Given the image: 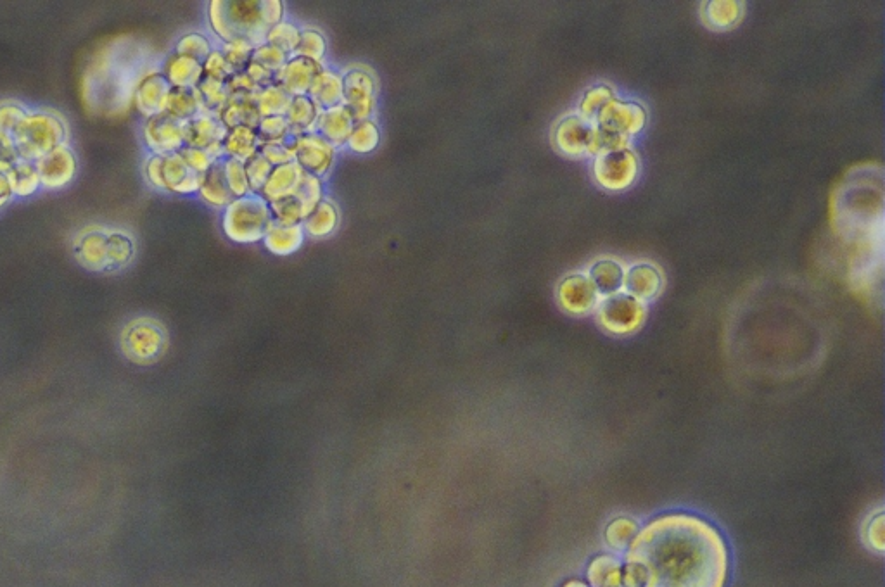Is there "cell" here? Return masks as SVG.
Masks as SVG:
<instances>
[{
	"label": "cell",
	"mask_w": 885,
	"mask_h": 587,
	"mask_svg": "<svg viewBox=\"0 0 885 587\" xmlns=\"http://www.w3.org/2000/svg\"><path fill=\"white\" fill-rule=\"evenodd\" d=\"M728 574L725 537L692 513L650 520L624 551L623 587H726Z\"/></svg>",
	"instance_id": "1"
},
{
	"label": "cell",
	"mask_w": 885,
	"mask_h": 587,
	"mask_svg": "<svg viewBox=\"0 0 885 587\" xmlns=\"http://www.w3.org/2000/svg\"><path fill=\"white\" fill-rule=\"evenodd\" d=\"M20 159L37 163L56 147L70 142V125L54 109H30L13 132Z\"/></svg>",
	"instance_id": "2"
},
{
	"label": "cell",
	"mask_w": 885,
	"mask_h": 587,
	"mask_svg": "<svg viewBox=\"0 0 885 587\" xmlns=\"http://www.w3.org/2000/svg\"><path fill=\"white\" fill-rule=\"evenodd\" d=\"M170 337L165 323L154 316H134L118 334L120 351L130 363L147 367L160 361L168 351Z\"/></svg>",
	"instance_id": "3"
},
{
	"label": "cell",
	"mask_w": 885,
	"mask_h": 587,
	"mask_svg": "<svg viewBox=\"0 0 885 587\" xmlns=\"http://www.w3.org/2000/svg\"><path fill=\"white\" fill-rule=\"evenodd\" d=\"M274 223L272 209L260 194H249L230 202L222 211L223 235L234 244L262 242L268 228Z\"/></svg>",
	"instance_id": "4"
},
{
	"label": "cell",
	"mask_w": 885,
	"mask_h": 587,
	"mask_svg": "<svg viewBox=\"0 0 885 587\" xmlns=\"http://www.w3.org/2000/svg\"><path fill=\"white\" fill-rule=\"evenodd\" d=\"M142 175L151 189L175 196H194L201 184V175L187 168L179 152L168 156L149 154L142 165Z\"/></svg>",
	"instance_id": "5"
},
{
	"label": "cell",
	"mask_w": 885,
	"mask_h": 587,
	"mask_svg": "<svg viewBox=\"0 0 885 587\" xmlns=\"http://www.w3.org/2000/svg\"><path fill=\"white\" fill-rule=\"evenodd\" d=\"M595 311L600 327L612 335L635 334L647 318L645 304L624 292L602 297Z\"/></svg>",
	"instance_id": "6"
},
{
	"label": "cell",
	"mask_w": 885,
	"mask_h": 587,
	"mask_svg": "<svg viewBox=\"0 0 885 587\" xmlns=\"http://www.w3.org/2000/svg\"><path fill=\"white\" fill-rule=\"evenodd\" d=\"M379 85L377 78L365 66H353L343 73V106L353 120H372L377 109Z\"/></svg>",
	"instance_id": "7"
},
{
	"label": "cell",
	"mask_w": 885,
	"mask_h": 587,
	"mask_svg": "<svg viewBox=\"0 0 885 587\" xmlns=\"http://www.w3.org/2000/svg\"><path fill=\"white\" fill-rule=\"evenodd\" d=\"M640 163L637 154L631 149L611 152L595 159L593 177L595 182L605 190L619 192L626 190L637 180Z\"/></svg>",
	"instance_id": "8"
},
{
	"label": "cell",
	"mask_w": 885,
	"mask_h": 587,
	"mask_svg": "<svg viewBox=\"0 0 885 587\" xmlns=\"http://www.w3.org/2000/svg\"><path fill=\"white\" fill-rule=\"evenodd\" d=\"M108 230L104 225H87L71 239V253L83 270L108 273Z\"/></svg>",
	"instance_id": "9"
},
{
	"label": "cell",
	"mask_w": 885,
	"mask_h": 587,
	"mask_svg": "<svg viewBox=\"0 0 885 587\" xmlns=\"http://www.w3.org/2000/svg\"><path fill=\"white\" fill-rule=\"evenodd\" d=\"M293 149L294 161L301 166V170L322 180L329 177L338 158V149L317 132L293 139Z\"/></svg>",
	"instance_id": "10"
},
{
	"label": "cell",
	"mask_w": 885,
	"mask_h": 587,
	"mask_svg": "<svg viewBox=\"0 0 885 587\" xmlns=\"http://www.w3.org/2000/svg\"><path fill=\"white\" fill-rule=\"evenodd\" d=\"M35 166L39 170L42 190H49V192H58V190L70 187L75 182L78 170H80L77 152L70 146V142L56 147L49 154H45L44 158H40L35 163Z\"/></svg>",
	"instance_id": "11"
},
{
	"label": "cell",
	"mask_w": 885,
	"mask_h": 587,
	"mask_svg": "<svg viewBox=\"0 0 885 587\" xmlns=\"http://www.w3.org/2000/svg\"><path fill=\"white\" fill-rule=\"evenodd\" d=\"M141 139L149 154H175L185 146L184 123L173 120L166 113L156 114L142 123Z\"/></svg>",
	"instance_id": "12"
},
{
	"label": "cell",
	"mask_w": 885,
	"mask_h": 587,
	"mask_svg": "<svg viewBox=\"0 0 885 587\" xmlns=\"http://www.w3.org/2000/svg\"><path fill=\"white\" fill-rule=\"evenodd\" d=\"M593 123L623 137H630L644 130L647 125V111L640 102L619 101L614 97L600 109Z\"/></svg>",
	"instance_id": "13"
},
{
	"label": "cell",
	"mask_w": 885,
	"mask_h": 587,
	"mask_svg": "<svg viewBox=\"0 0 885 587\" xmlns=\"http://www.w3.org/2000/svg\"><path fill=\"white\" fill-rule=\"evenodd\" d=\"M599 291L588 275L574 273L564 278L557 287V301L569 315H588L597 310L600 303Z\"/></svg>",
	"instance_id": "14"
},
{
	"label": "cell",
	"mask_w": 885,
	"mask_h": 587,
	"mask_svg": "<svg viewBox=\"0 0 885 587\" xmlns=\"http://www.w3.org/2000/svg\"><path fill=\"white\" fill-rule=\"evenodd\" d=\"M227 18L234 37L253 45L265 42L268 28L260 18V0H227Z\"/></svg>",
	"instance_id": "15"
},
{
	"label": "cell",
	"mask_w": 885,
	"mask_h": 587,
	"mask_svg": "<svg viewBox=\"0 0 885 587\" xmlns=\"http://www.w3.org/2000/svg\"><path fill=\"white\" fill-rule=\"evenodd\" d=\"M227 128L215 114L203 113L194 120L184 123V142L187 147H198L210 151L215 158L223 159V140Z\"/></svg>",
	"instance_id": "16"
},
{
	"label": "cell",
	"mask_w": 885,
	"mask_h": 587,
	"mask_svg": "<svg viewBox=\"0 0 885 587\" xmlns=\"http://www.w3.org/2000/svg\"><path fill=\"white\" fill-rule=\"evenodd\" d=\"M593 123L585 120L580 114L564 116L552 133L555 149L571 158H580L588 151L592 137Z\"/></svg>",
	"instance_id": "17"
},
{
	"label": "cell",
	"mask_w": 885,
	"mask_h": 587,
	"mask_svg": "<svg viewBox=\"0 0 885 587\" xmlns=\"http://www.w3.org/2000/svg\"><path fill=\"white\" fill-rule=\"evenodd\" d=\"M170 90L172 87H170V83L166 82L161 68L160 70H151L137 83L132 104L144 120L153 118L156 114L165 113Z\"/></svg>",
	"instance_id": "18"
},
{
	"label": "cell",
	"mask_w": 885,
	"mask_h": 587,
	"mask_svg": "<svg viewBox=\"0 0 885 587\" xmlns=\"http://www.w3.org/2000/svg\"><path fill=\"white\" fill-rule=\"evenodd\" d=\"M664 289V275L656 265L640 263L624 272L623 292L640 303L654 301Z\"/></svg>",
	"instance_id": "19"
},
{
	"label": "cell",
	"mask_w": 885,
	"mask_h": 587,
	"mask_svg": "<svg viewBox=\"0 0 885 587\" xmlns=\"http://www.w3.org/2000/svg\"><path fill=\"white\" fill-rule=\"evenodd\" d=\"M322 64L308 61L305 57L291 56L275 75V83L286 90L291 97L308 95L313 78L319 73Z\"/></svg>",
	"instance_id": "20"
},
{
	"label": "cell",
	"mask_w": 885,
	"mask_h": 587,
	"mask_svg": "<svg viewBox=\"0 0 885 587\" xmlns=\"http://www.w3.org/2000/svg\"><path fill=\"white\" fill-rule=\"evenodd\" d=\"M305 230L306 239L325 240L332 237L341 225V211L334 199L325 196L322 201L313 208L312 213L306 216L301 223Z\"/></svg>",
	"instance_id": "21"
},
{
	"label": "cell",
	"mask_w": 885,
	"mask_h": 587,
	"mask_svg": "<svg viewBox=\"0 0 885 587\" xmlns=\"http://www.w3.org/2000/svg\"><path fill=\"white\" fill-rule=\"evenodd\" d=\"M353 125L355 120L350 111L344 108L343 104H339L334 108L320 111L315 132L322 135L327 142H331L336 149H343L346 147Z\"/></svg>",
	"instance_id": "22"
},
{
	"label": "cell",
	"mask_w": 885,
	"mask_h": 587,
	"mask_svg": "<svg viewBox=\"0 0 885 587\" xmlns=\"http://www.w3.org/2000/svg\"><path fill=\"white\" fill-rule=\"evenodd\" d=\"M303 177H305V171L301 170V166L296 161L289 163V165L275 166L268 177L267 184L263 185L260 196L268 204L293 197L300 187Z\"/></svg>",
	"instance_id": "23"
},
{
	"label": "cell",
	"mask_w": 885,
	"mask_h": 587,
	"mask_svg": "<svg viewBox=\"0 0 885 587\" xmlns=\"http://www.w3.org/2000/svg\"><path fill=\"white\" fill-rule=\"evenodd\" d=\"M308 97L319 106L320 111L343 104V73L324 64L313 78Z\"/></svg>",
	"instance_id": "24"
},
{
	"label": "cell",
	"mask_w": 885,
	"mask_h": 587,
	"mask_svg": "<svg viewBox=\"0 0 885 587\" xmlns=\"http://www.w3.org/2000/svg\"><path fill=\"white\" fill-rule=\"evenodd\" d=\"M161 73L172 89H198L203 80V66L194 59L170 54L161 66Z\"/></svg>",
	"instance_id": "25"
},
{
	"label": "cell",
	"mask_w": 885,
	"mask_h": 587,
	"mask_svg": "<svg viewBox=\"0 0 885 587\" xmlns=\"http://www.w3.org/2000/svg\"><path fill=\"white\" fill-rule=\"evenodd\" d=\"M306 234L303 225H281L272 223L263 237V246L274 256H291L298 253L305 244Z\"/></svg>",
	"instance_id": "26"
},
{
	"label": "cell",
	"mask_w": 885,
	"mask_h": 587,
	"mask_svg": "<svg viewBox=\"0 0 885 587\" xmlns=\"http://www.w3.org/2000/svg\"><path fill=\"white\" fill-rule=\"evenodd\" d=\"M196 196L206 206L222 209V211L229 206L230 202L234 201V196H232L225 175H223L222 161H218L204 175H201V184H199Z\"/></svg>",
	"instance_id": "27"
},
{
	"label": "cell",
	"mask_w": 885,
	"mask_h": 587,
	"mask_svg": "<svg viewBox=\"0 0 885 587\" xmlns=\"http://www.w3.org/2000/svg\"><path fill=\"white\" fill-rule=\"evenodd\" d=\"M137 256L134 235L123 228L108 230V273L127 270Z\"/></svg>",
	"instance_id": "28"
},
{
	"label": "cell",
	"mask_w": 885,
	"mask_h": 587,
	"mask_svg": "<svg viewBox=\"0 0 885 587\" xmlns=\"http://www.w3.org/2000/svg\"><path fill=\"white\" fill-rule=\"evenodd\" d=\"M262 142L258 139V133L253 128L237 127L227 130L223 140V158L237 159L246 163L260 152Z\"/></svg>",
	"instance_id": "29"
},
{
	"label": "cell",
	"mask_w": 885,
	"mask_h": 587,
	"mask_svg": "<svg viewBox=\"0 0 885 587\" xmlns=\"http://www.w3.org/2000/svg\"><path fill=\"white\" fill-rule=\"evenodd\" d=\"M320 108L308 95L293 97L291 106L287 109L286 120L291 128V137H301L306 133L315 132L317 120H319Z\"/></svg>",
	"instance_id": "30"
},
{
	"label": "cell",
	"mask_w": 885,
	"mask_h": 587,
	"mask_svg": "<svg viewBox=\"0 0 885 587\" xmlns=\"http://www.w3.org/2000/svg\"><path fill=\"white\" fill-rule=\"evenodd\" d=\"M744 16V4L737 0H713L702 6L704 25L713 30H728L737 26Z\"/></svg>",
	"instance_id": "31"
},
{
	"label": "cell",
	"mask_w": 885,
	"mask_h": 587,
	"mask_svg": "<svg viewBox=\"0 0 885 587\" xmlns=\"http://www.w3.org/2000/svg\"><path fill=\"white\" fill-rule=\"evenodd\" d=\"M218 120L222 121L227 130L237 127H248L256 130L262 120V114L258 111L253 99H229L225 108L217 114Z\"/></svg>",
	"instance_id": "32"
},
{
	"label": "cell",
	"mask_w": 885,
	"mask_h": 587,
	"mask_svg": "<svg viewBox=\"0 0 885 587\" xmlns=\"http://www.w3.org/2000/svg\"><path fill=\"white\" fill-rule=\"evenodd\" d=\"M624 272L626 270L618 261H614V259H600L595 265H592L588 277L592 280L593 285L597 287L600 297H607L623 292Z\"/></svg>",
	"instance_id": "33"
},
{
	"label": "cell",
	"mask_w": 885,
	"mask_h": 587,
	"mask_svg": "<svg viewBox=\"0 0 885 587\" xmlns=\"http://www.w3.org/2000/svg\"><path fill=\"white\" fill-rule=\"evenodd\" d=\"M7 178L13 189L14 199H28L42 190L39 170L35 163L20 159L16 165L7 170Z\"/></svg>",
	"instance_id": "34"
},
{
	"label": "cell",
	"mask_w": 885,
	"mask_h": 587,
	"mask_svg": "<svg viewBox=\"0 0 885 587\" xmlns=\"http://www.w3.org/2000/svg\"><path fill=\"white\" fill-rule=\"evenodd\" d=\"M166 114L180 123L194 120L204 113L203 104L196 89H172L166 102Z\"/></svg>",
	"instance_id": "35"
},
{
	"label": "cell",
	"mask_w": 885,
	"mask_h": 587,
	"mask_svg": "<svg viewBox=\"0 0 885 587\" xmlns=\"http://www.w3.org/2000/svg\"><path fill=\"white\" fill-rule=\"evenodd\" d=\"M381 127L377 125V121L372 120L355 121L353 130H351L346 147L353 154L358 156H367L376 152L381 146Z\"/></svg>",
	"instance_id": "36"
},
{
	"label": "cell",
	"mask_w": 885,
	"mask_h": 587,
	"mask_svg": "<svg viewBox=\"0 0 885 587\" xmlns=\"http://www.w3.org/2000/svg\"><path fill=\"white\" fill-rule=\"evenodd\" d=\"M588 581L593 587H623V563L612 555L595 558L588 567Z\"/></svg>",
	"instance_id": "37"
},
{
	"label": "cell",
	"mask_w": 885,
	"mask_h": 587,
	"mask_svg": "<svg viewBox=\"0 0 885 587\" xmlns=\"http://www.w3.org/2000/svg\"><path fill=\"white\" fill-rule=\"evenodd\" d=\"M291 101H293V97L277 83L263 87L255 95L256 108L262 114V118L265 116H286Z\"/></svg>",
	"instance_id": "38"
},
{
	"label": "cell",
	"mask_w": 885,
	"mask_h": 587,
	"mask_svg": "<svg viewBox=\"0 0 885 587\" xmlns=\"http://www.w3.org/2000/svg\"><path fill=\"white\" fill-rule=\"evenodd\" d=\"M300 38V26L293 23V21H287V19H284L279 25L268 28L267 35H265V42L274 45L279 51H282L284 54L291 57L294 56V52L298 49Z\"/></svg>",
	"instance_id": "39"
},
{
	"label": "cell",
	"mask_w": 885,
	"mask_h": 587,
	"mask_svg": "<svg viewBox=\"0 0 885 587\" xmlns=\"http://www.w3.org/2000/svg\"><path fill=\"white\" fill-rule=\"evenodd\" d=\"M638 529L640 527H638L637 522L633 518L619 517L616 520H612L611 524L607 525V531H605L607 546L612 551H618V553L623 551L624 553V551L630 548L631 541L637 536Z\"/></svg>",
	"instance_id": "40"
},
{
	"label": "cell",
	"mask_w": 885,
	"mask_h": 587,
	"mask_svg": "<svg viewBox=\"0 0 885 587\" xmlns=\"http://www.w3.org/2000/svg\"><path fill=\"white\" fill-rule=\"evenodd\" d=\"M294 56L305 57L308 61L324 66L327 56V38L317 28H301L300 44Z\"/></svg>",
	"instance_id": "41"
},
{
	"label": "cell",
	"mask_w": 885,
	"mask_h": 587,
	"mask_svg": "<svg viewBox=\"0 0 885 587\" xmlns=\"http://www.w3.org/2000/svg\"><path fill=\"white\" fill-rule=\"evenodd\" d=\"M628 142H630L628 137H623L619 133L597 127L593 123L592 137H590V144H588V151L586 152L592 154L595 158H599V156H604V154L628 149Z\"/></svg>",
	"instance_id": "42"
},
{
	"label": "cell",
	"mask_w": 885,
	"mask_h": 587,
	"mask_svg": "<svg viewBox=\"0 0 885 587\" xmlns=\"http://www.w3.org/2000/svg\"><path fill=\"white\" fill-rule=\"evenodd\" d=\"M196 90H198L199 99L203 104L204 113L215 114V116L225 108V104L230 99L225 83L211 80V78H203Z\"/></svg>",
	"instance_id": "43"
},
{
	"label": "cell",
	"mask_w": 885,
	"mask_h": 587,
	"mask_svg": "<svg viewBox=\"0 0 885 587\" xmlns=\"http://www.w3.org/2000/svg\"><path fill=\"white\" fill-rule=\"evenodd\" d=\"M213 49H215V47H213V42H211L210 38L206 37L204 33L189 32L182 35V37L175 42V49H173V52L179 54V56L194 59V61H198V63H203L204 59L210 56V52L213 51Z\"/></svg>",
	"instance_id": "44"
},
{
	"label": "cell",
	"mask_w": 885,
	"mask_h": 587,
	"mask_svg": "<svg viewBox=\"0 0 885 587\" xmlns=\"http://www.w3.org/2000/svg\"><path fill=\"white\" fill-rule=\"evenodd\" d=\"M220 51H222L223 57L229 63L232 71L239 73V71L246 70L248 64L251 63L255 45L251 44L246 38H236V40H230L227 44H222Z\"/></svg>",
	"instance_id": "45"
},
{
	"label": "cell",
	"mask_w": 885,
	"mask_h": 587,
	"mask_svg": "<svg viewBox=\"0 0 885 587\" xmlns=\"http://www.w3.org/2000/svg\"><path fill=\"white\" fill-rule=\"evenodd\" d=\"M222 168L223 175H225V180H227V185H229L230 192H232L234 199H239V197L249 196V194H251L248 175H246V168H244V163H242V161H237V159L232 158H223Z\"/></svg>",
	"instance_id": "46"
},
{
	"label": "cell",
	"mask_w": 885,
	"mask_h": 587,
	"mask_svg": "<svg viewBox=\"0 0 885 587\" xmlns=\"http://www.w3.org/2000/svg\"><path fill=\"white\" fill-rule=\"evenodd\" d=\"M612 99H614V90L607 85H597V87L586 90L580 102V116L593 123L597 114L600 113V109L604 108L605 104Z\"/></svg>",
	"instance_id": "47"
},
{
	"label": "cell",
	"mask_w": 885,
	"mask_h": 587,
	"mask_svg": "<svg viewBox=\"0 0 885 587\" xmlns=\"http://www.w3.org/2000/svg\"><path fill=\"white\" fill-rule=\"evenodd\" d=\"M294 197L300 201L301 206L305 209L306 216L310 215L313 208L325 197L324 180L305 173V177L301 180L300 187L296 190Z\"/></svg>",
	"instance_id": "48"
},
{
	"label": "cell",
	"mask_w": 885,
	"mask_h": 587,
	"mask_svg": "<svg viewBox=\"0 0 885 587\" xmlns=\"http://www.w3.org/2000/svg\"><path fill=\"white\" fill-rule=\"evenodd\" d=\"M208 25L222 44L236 40L227 18V0H211L208 4Z\"/></svg>",
	"instance_id": "49"
},
{
	"label": "cell",
	"mask_w": 885,
	"mask_h": 587,
	"mask_svg": "<svg viewBox=\"0 0 885 587\" xmlns=\"http://www.w3.org/2000/svg\"><path fill=\"white\" fill-rule=\"evenodd\" d=\"M256 133H258V139H260L262 144H265V142H287V140H293L286 116H265L258 123Z\"/></svg>",
	"instance_id": "50"
},
{
	"label": "cell",
	"mask_w": 885,
	"mask_h": 587,
	"mask_svg": "<svg viewBox=\"0 0 885 587\" xmlns=\"http://www.w3.org/2000/svg\"><path fill=\"white\" fill-rule=\"evenodd\" d=\"M270 209L275 223L281 225H301L306 218L305 209L294 196L270 204Z\"/></svg>",
	"instance_id": "51"
},
{
	"label": "cell",
	"mask_w": 885,
	"mask_h": 587,
	"mask_svg": "<svg viewBox=\"0 0 885 587\" xmlns=\"http://www.w3.org/2000/svg\"><path fill=\"white\" fill-rule=\"evenodd\" d=\"M244 168H246V175H248L251 194H260L263 185L267 184L268 177H270V173L274 170V166L270 165L267 159L263 158L262 154L258 152L253 158L248 159L244 163Z\"/></svg>",
	"instance_id": "52"
},
{
	"label": "cell",
	"mask_w": 885,
	"mask_h": 587,
	"mask_svg": "<svg viewBox=\"0 0 885 587\" xmlns=\"http://www.w3.org/2000/svg\"><path fill=\"white\" fill-rule=\"evenodd\" d=\"M28 111L30 109L25 102L16 101V99L0 101V132L13 135L14 130L18 128Z\"/></svg>",
	"instance_id": "53"
},
{
	"label": "cell",
	"mask_w": 885,
	"mask_h": 587,
	"mask_svg": "<svg viewBox=\"0 0 885 587\" xmlns=\"http://www.w3.org/2000/svg\"><path fill=\"white\" fill-rule=\"evenodd\" d=\"M287 59H289L287 54L279 51L274 45L267 44V42L255 45V51H253V57H251L253 63L260 64V66L267 68L268 71H272L275 75L286 64Z\"/></svg>",
	"instance_id": "54"
},
{
	"label": "cell",
	"mask_w": 885,
	"mask_h": 587,
	"mask_svg": "<svg viewBox=\"0 0 885 587\" xmlns=\"http://www.w3.org/2000/svg\"><path fill=\"white\" fill-rule=\"evenodd\" d=\"M180 158L184 159L185 165L189 170L194 171L196 175H204L210 170L211 166L218 163L220 159L215 158L210 151L206 149H198V147L184 146L180 149Z\"/></svg>",
	"instance_id": "55"
},
{
	"label": "cell",
	"mask_w": 885,
	"mask_h": 587,
	"mask_svg": "<svg viewBox=\"0 0 885 587\" xmlns=\"http://www.w3.org/2000/svg\"><path fill=\"white\" fill-rule=\"evenodd\" d=\"M260 154L270 165L282 166L294 163L293 140L287 142H265L260 146Z\"/></svg>",
	"instance_id": "56"
},
{
	"label": "cell",
	"mask_w": 885,
	"mask_h": 587,
	"mask_svg": "<svg viewBox=\"0 0 885 587\" xmlns=\"http://www.w3.org/2000/svg\"><path fill=\"white\" fill-rule=\"evenodd\" d=\"M201 66H203V78H211V80H217V82H227L230 75L234 73L229 63L225 61V57H223L220 49H213L210 52V56L206 57L203 63H201Z\"/></svg>",
	"instance_id": "57"
},
{
	"label": "cell",
	"mask_w": 885,
	"mask_h": 587,
	"mask_svg": "<svg viewBox=\"0 0 885 587\" xmlns=\"http://www.w3.org/2000/svg\"><path fill=\"white\" fill-rule=\"evenodd\" d=\"M225 87H227L230 99H253L256 92L260 90V87L249 78L246 71L232 73L229 80L225 82Z\"/></svg>",
	"instance_id": "58"
},
{
	"label": "cell",
	"mask_w": 885,
	"mask_h": 587,
	"mask_svg": "<svg viewBox=\"0 0 885 587\" xmlns=\"http://www.w3.org/2000/svg\"><path fill=\"white\" fill-rule=\"evenodd\" d=\"M863 539L868 548L877 553L884 551V513L882 510L866 520L863 525Z\"/></svg>",
	"instance_id": "59"
},
{
	"label": "cell",
	"mask_w": 885,
	"mask_h": 587,
	"mask_svg": "<svg viewBox=\"0 0 885 587\" xmlns=\"http://www.w3.org/2000/svg\"><path fill=\"white\" fill-rule=\"evenodd\" d=\"M260 18L267 28L279 25L286 19V4L281 0H260Z\"/></svg>",
	"instance_id": "60"
},
{
	"label": "cell",
	"mask_w": 885,
	"mask_h": 587,
	"mask_svg": "<svg viewBox=\"0 0 885 587\" xmlns=\"http://www.w3.org/2000/svg\"><path fill=\"white\" fill-rule=\"evenodd\" d=\"M18 161H20V156H18L16 146H14L13 135L0 132V171L9 170Z\"/></svg>",
	"instance_id": "61"
},
{
	"label": "cell",
	"mask_w": 885,
	"mask_h": 587,
	"mask_svg": "<svg viewBox=\"0 0 885 587\" xmlns=\"http://www.w3.org/2000/svg\"><path fill=\"white\" fill-rule=\"evenodd\" d=\"M244 71L248 73L249 78H251L260 89L268 87V85H274L275 83V73L268 71L267 68H263L260 64L253 63V61L248 64V68Z\"/></svg>",
	"instance_id": "62"
},
{
	"label": "cell",
	"mask_w": 885,
	"mask_h": 587,
	"mask_svg": "<svg viewBox=\"0 0 885 587\" xmlns=\"http://www.w3.org/2000/svg\"><path fill=\"white\" fill-rule=\"evenodd\" d=\"M14 201L13 189L7 178V171H0V209L6 208L7 204Z\"/></svg>",
	"instance_id": "63"
},
{
	"label": "cell",
	"mask_w": 885,
	"mask_h": 587,
	"mask_svg": "<svg viewBox=\"0 0 885 587\" xmlns=\"http://www.w3.org/2000/svg\"><path fill=\"white\" fill-rule=\"evenodd\" d=\"M564 587H588V586H586V584H583V582H580V581H571V582H567L566 586H564Z\"/></svg>",
	"instance_id": "64"
}]
</instances>
